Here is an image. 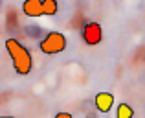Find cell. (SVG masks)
<instances>
[{
    "label": "cell",
    "instance_id": "cell-5",
    "mask_svg": "<svg viewBox=\"0 0 145 118\" xmlns=\"http://www.w3.org/2000/svg\"><path fill=\"white\" fill-rule=\"evenodd\" d=\"M22 11L28 17H42V2L40 0H26L22 4Z\"/></svg>",
    "mask_w": 145,
    "mask_h": 118
},
{
    "label": "cell",
    "instance_id": "cell-8",
    "mask_svg": "<svg viewBox=\"0 0 145 118\" xmlns=\"http://www.w3.org/2000/svg\"><path fill=\"white\" fill-rule=\"evenodd\" d=\"M55 118H74L70 115V113H64V111H61V113H57L55 115Z\"/></svg>",
    "mask_w": 145,
    "mask_h": 118
},
{
    "label": "cell",
    "instance_id": "cell-4",
    "mask_svg": "<svg viewBox=\"0 0 145 118\" xmlns=\"http://www.w3.org/2000/svg\"><path fill=\"white\" fill-rule=\"evenodd\" d=\"M94 105H96V109L99 113L106 115V113L114 107V94H110V92H97L96 98H94Z\"/></svg>",
    "mask_w": 145,
    "mask_h": 118
},
{
    "label": "cell",
    "instance_id": "cell-1",
    "mask_svg": "<svg viewBox=\"0 0 145 118\" xmlns=\"http://www.w3.org/2000/svg\"><path fill=\"white\" fill-rule=\"evenodd\" d=\"M6 50L11 57L13 68L18 76H28L33 68V57L29 54V50L22 43H18L17 39H7L6 41Z\"/></svg>",
    "mask_w": 145,
    "mask_h": 118
},
{
    "label": "cell",
    "instance_id": "cell-2",
    "mask_svg": "<svg viewBox=\"0 0 145 118\" xmlns=\"http://www.w3.org/2000/svg\"><path fill=\"white\" fill-rule=\"evenodd\" d=\"M66 37L61 32H50L46 37L39 43V48L42 54L46 55H53V54H61L66 50Z\"/></svg>",
    "mask_w": 145,
    "mask_h": 118
},
{
    "label": "cell",
    "instance_id": "cell-3",
    "mask_svg": "<svg viewBox=\"0 0 145 118\" xmlns=\"http://www.w3.org/2000/svg\"><path fill=\"white\" fill-rule=\"evenodd\" d=\"M81 37L85 41V44L88 46H96L103 41V28L99 22H86L81 30Z\"/></svg>",
    "mask_w": 145,
    "mask_h": 118
},
{
    "label": "cell",
    "instance_id": "cell-9",
    "mask_svg": "<svg viewBox=\"0 0 145 118\" xmlns=\"http://www.w3.org/2000/svg\"><path fill=\"white\" fill-rule=\"evenodd\" d=\"M0 118H15V116H0Z\"/></svg>",
    "mask_w": 145,
    "mask_h": 118
},
{
    "label": "cell",
    "instance_id": "cell-7",
    "mask_svg": "<svg viewBox=\"0 0 145 118\" xmlns=\"http://www.w3.org/2000/svg\"><path fill=\"white\" fill-rule=\"evenodd\" d=\"M116 118H134V109L129 103H120L116 109Z\"/></svg>",
    "mask_w": 145,
    "mask_h": 118
},
{
    "label": "cell",
    "instance_id": "cell-6",
    "mask_svg": "<svg viewBox=\"0 0 145 118\" xmlns=\"http://www.w3.org/2000/svg\"><path fill=\"white\" fill-rule=\"evenodd\" d=\"M59 11V4L55 0H42V15L46 17H53Z\"/></svg>",
    "mask_w": 145,
    "mask_h": 118
}]
</instances>
